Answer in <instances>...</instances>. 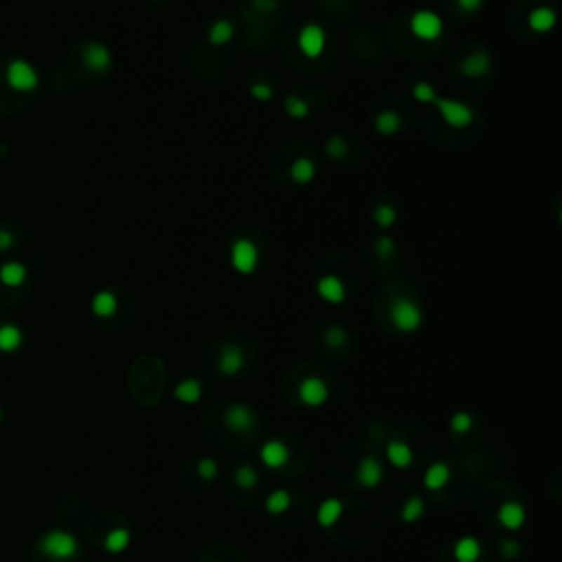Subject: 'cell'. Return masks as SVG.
<instances>
[{"instance_id": "obj_35", "label": "cell", "mask_w": 562, "mask_h": 562, "mask_svg": "<svg viewBox=\"0 0 562 562\" xmlns=\"http://www.w3.org/2000/svg\"><path fill=\"white\" fill-rule=\"evenodd\" d=\"M424 509H427V505H424V501L420 497H411L404 505H402V521L404 523H415L424 516Z\"/></svg>"}, {"instance_id": "obj_42", "label": "cell", "mask_w": 562, "mask_h": 562, "mask_svg": "<svg viewBox=\"0 0 562 562\" xmlns=\"http://www.w3.org/2000/svg\"><path fill=\"white\" fill-rule=\"evenodd\" d=\"M518 554H521V547H518L516 540H503L501 542V556L505 560H514V558H518Z\"/></svg>"}, {"instance_id": "obj_12", "label": "cell", "mask_w": 562, "mask_h": 562, "mask_svg": "<svg viewBox=\"0 0 562 562\" xmlns=\"http://www.w3.org/2000/svg\"><path fill=\"white\" fill-rule=\"evenodd\" d=\"M459 71L466 77H486L492 71V55L486 48H474L459 62Z\"/></svg>"}, {"instance_id": "obj_20", "label": "cell", "mask_w": 562, "mask_h": 562, "mask_svg": "<svg viewBox=\"0 0 562 562\" xmlns=\"http://www.w3.org/2000/svg\"><path fill=\"white\" fill-rule=\"evenodd\" d=\"M453 554H455L457 562H479V558L483 554L481 540L474 538V536H462L455 542Z\"/></svg>"}, {"instance_id": "obj_17", "label": "cell", "mask_w": 562, "mask_h": 562, "mask_svg": "<svg viewBox=\"0 0 562 562\" xmlns=\"http://www.w3.org/2000/svg\"><path fill=\"white\" fill-rule=\"evenodd\" d=\"M558 25V13L556 9L542 5L530 11L527 15V27H530L534 33H551Z\"/></svg>"}, {"instance_id": "obj_21", "label": "cell", "mask_w": 562, "mask_h": 562, "mask_svg": "<svg viewBox=\"0 0 562 562\" xmlns=\"http://www.w3.org/2000/svg\"><path fill=\"white\" fill-rule=\"evenodd\" d=\"M343 509H345L343 501L326 499V501L319 505V509H316V521H319V525L323 527V530H330V527H334L338 523V518L343 516Z\"/></svg>"}, {"instance_id": "obj_37", "label": "cell", "mask_w": 562, "mask_h": 562, "mask_svg": "<svg viewBox=\"0 0 562 562\" xmlns=\"http://www.w3.org/2000/svg\"><path fill=\"white\" fill-rule=\"evenodd\" d=\"M347 340H349V332L343 326H338V323H336V326H330L326 330V343H328V347H334V349L345 347Z\"/></svg>"}, {"instance_id": "obj_33", "label": "cell", "mask_w": 562, "mask_h": 562, "mask_svg": "<svg viewBox=\"0 0 562 562\" xmlns=\"http://www.w3.org/2000/svg\"><path fill=\"white\" fill-rule=\"evenodd\" d=\"M326 154L330 161H343L349 154V145L340 134H332L326 143Z\"/></svg>"}, {"instance_id": "obj_26", "label": "cell", "mask_w": 562, "mask_h": 562, "mask_svg": "<svg viewBox=\"0 0 562 562\" xmlns=\"http://www.w3.org/2000/svg\"><path fill=\"white\" fill-rule=\"evenodd\" d=\"M373 126H376V132L380 136H396L402 128V116L396 112V110H382L376 114V119H373Z\"/></svg>"}, {"instance_id": "obj_43", "label": "cell", "mask_w": 562, "mask_h": 562, "mask_svg": "<svg viewBox=\"0 0 562 562\" xmlns=\"http://www.w3.org/2000/svg\"><path fill=\"white\" fill-rule=\"evenodd\" d=\"M455 3L459 5V9H462L464 13H476V11H481L486 0H455Z\"/></svg>"}, {"instance_id": "obj_22", "label": "cell", "mask_w": 562, "mask_h": 562, "mask_svg": "<svg viewBox=\"0 0 562 562\" xmlns=\"http://www.w3.org/2000/svg\"><path fill=\"white\" fill-rule=\"evenodd\" d=\"M22 343H25V334L15 323H3V326H0V352L13 354L22 347Z\"/></svg>"}, {"instance_id": "obj_13", "label": "cell", "mask_w": 562, "mask_h": 562, "mask_svg": "<svg viewBox=\"0 0 562 562\" xmlns=\"http://www.w3.org/2000/svg\"><path fill=\"white\" fill-rule=\"evenodd\" d=\"M260 457H262V462H264L266 468L279 470V468H283L288 462H290V450H288V446L283 444L281 439H270L260 448Z\"/></svg>"}, {"instance_id": "obj_41", "label": "cell", "mask_w": 562, "mask_h": 562, "mask_svg": "<svg viewBox=\"0 0 562 562\" xmlns=\"http://www.w3.org/2000/svg\"><path fill=\"white\" fill-rule=\"evenodd\" d=\"M250 97L255 101H270L272 97H275V91H272V86L266 81H255L250 86Z\"/></svg>"}, {"instance_id": "obj_3", "label": "cell", "mask_w": 562, "mask_h": 562, "mask_svg": "<svg viewBox=\"0 0 562 562\" xmlns=\"http://www.w3.org/2000/svg\"><path fill=\"white\" fill-rule=\"evenodd\" d=\"M40 551L51 560H71L79 551V540L71 532L51 530L40 538Z\"/></svg>"}, {"instance_id": "obj_27", "label": "cell", "mask_w": 562, "mask_h": 562, "mask_svg": "<svg viewBox=\"0 0 562 562\" xmlns=\"http://www.w3.org/2000/svg\"><path fill=\"white\" fill-rule=\"evenodd\" d=\"M174 398L182 404H196L202 398V382L198 378H185L174 387Z\"/></svg>"}, {"instance_id": "obj_40", "label": "cell", "mask_w": 562, "mask_h": 562, "mask_svg": "<svg viewBox=\"0 0 562 562\" xmlns=\"http://www.w3.org/2000/svg\"><path fill=\"white\" fill-rule=\"evenodd\" d=\"M218 472H220V468H218V464L213 462L211 457H202L198 462V474L202 476L204 481H213L218 476Z\"/></svg>"}, {"instance_id": "obj_23", "label": "cell", "mask_w": 562, "mask_h": 562, "mask_svg": "<svg viewBox=\"0 0 562 562\" xmlns=\"http://www.w3.org/2000/svg\"><path fill=\"white\" fill-rule=\"evenodd\" d=\"M316 178V163L310 156H299L290 163V180L295 185H310Z\"/></svg>"}, {"instance_id": "obj_11", "label": "cell", "mask_w": 562, "mask_h": 562, "mask_svg": "<svg viewBox=\"0 0 562 562\" xmlns=\"http://www.w3.org/2000/svg\"><path fill=\"white\" fill-rule=\"evenodd\" d=\"M314 290L323 301L330 303V305H340V303H345V299H347V286L338 275H323L316 281Z\"/></svg>"}, {"instance_id": "obj_6", "label": "cell", "mask_w": 562, "mask_h": 562, "mask_svg": "<svg viewBox=\"0 0 562 562\" xmlns=\"http://www.w3.org/2000/svg\"><path fill=\"white\" fill-rule=\"evenodd\" d=\"M260 248L248 237H237L231 244V266L240 272V275H253L260 268Z\"/></svg>"}, {"instance_id": "obj_14", "label": "cell", "mask_w": 562, "mask_h": 562, "mask_svg": "<svg viewBox=\"0 0 562 562\" xmlns=\"http://www.w3.org/2000/svg\"><path fill=\"white\" fill-rule=\"evenodd\" d=\"M497 518H499L501 527H505L507 532H518L521 527L525 525V521H527V512H525L523 503H518V501H505L499 507Z\"/></svg>"}, {"instance_id": "obj_7", "label": "cell", "mask_w": 562, "mask_h": 562, "mask_svg": "<svg viewBox=\"0 0 562 562\" xmlns=\"http://www.w3.org/2000/svg\"><path fill=\"white\" fill-rule=\"evenodd\" d=\"M408 29H411V33L417 40L433 42L441 38V33H444V20H441L439 13L431 9H417L411 15V20H408Z\"/></svg>"}, {"instance_id": "obj_15", "label": "cell", "mask_w": 562, "mask_h": 562, "mask_svg": "<svg viewBox=\"0 0 562 562\" xmlns=\"http://www.w3.org/2000/svg\"><path fill=\"white\" fill-rule=\"evenodd\" d=\"M382 476H384V470L378 459H373V457H365L359 464V470H356V481L367 490L378 488L382 483Z\"/></svg>"}, {"instance_id": "obj_2", "label": "cell", "mask_w": 562, "mask_h": 562, "mask_svg": "<svg viewBox=\"0 0 562 562\" xmlns=\"http://www.w3.org/2000/svg\"><path fill=\"white\" fill-rule=\"evenodd\" d=\"M5 81L13 93H33L40 86V73L25 58H15L5 68Z\"/></svg>"}, {"instance_id": "obj_29", "label": "cell", "mask_w": 562, "mask_h": 562, "mask_svg": "<svg viewBox=\"0 0 562 562\" xmlns=\"http://www.w3.org/2000/svg\"><path fill=\"white\" fill-rule=\"evenodd\" d=\"M290 505H293V495L288 490L279 488V490L270 492V495H268V499H266V512L270 516H281V514L288 512V509H290Z\"/></svg>"}, {"instance_id": "obj_25", "label": "cell", "mask_w": 562, "mask_h": 562, "mask_svg": "<svg viewBox=\"0 0 562 562\" xmlns=\"http://www.w3.org/2000/svg\"><path fill=\"white\" fill-rule=\"evenodd\" d=\"M233 36H235V25L229 18H218L209 27V31H207V40L213 46H225V44H229L233 40Z\"/></svg>"}, {"instance_id": "obj_39", "label": "cell", "mask_w": 562, "mask_h": 562, "mask_svg": "<svg viewBox=\"0 0 562 562\" xmlns=\"http://www.w3.org/2000/svg\"><path fill=\"white\" fill-rule=\"evenodd\" d=\"M450 429H453V433H457V435L468 433V431L472 429V417H470L466 411L455 413V415L450 417Z\"/></svg>"}, {"instance_id": "obj_38", "label": "cell", "mask_w": 562, "mask_h": 562, "mask_svg": "<svg viewBox=\"0 0 562 562\" xmlns=\"http://www.w3.org/2000/svg\"><path fill=\"white\" fill-rule=\"evenodd\" d=\"M373 248H376V255L380 260H391L396 255L398 250V244L394 237H389V235H382L376 240V244H373Z\"/></svg>"}, {"instance_id": "obj_9", "label": "cell", "mask_w": 562, "mask_h": 562, "mask_svg": "<svg viewBox=\"0 0 562 562\" xmlns=\"http://www.w3.org/2000/svg\"><path fill=\"white\" fill-rule=\"evenodd\" d=\"M225 424L233 433H248L255 429V424H257V415H255L250 406L235 402L225 411Z\"/></svg>"}, {"instance_id": "obj_5", "label": "cell", "mask_w": 562, "mask_h": 562, "mask_svg": "<svg viewBox=\"0 0 562 562\" xmlns=\"http://www.w3.org/2000/svg\"><path fill=\"white\" fill-rule=\"evenodd\" d=\"M297 46L308 60H319L328 48V31L319 22H305L299 29Z\"/></svg>"}, {"instance_id": "obj_30", "label": "cell", "mask_w": 562, "mask_h": 562, "mask_svg": "<svg viewBox=\"0 0 562 562\" xmlns=\"http://www.w3.org/2000/svg\"><path fill=\"white\" fill-rule=\"evenodd\" d=\"M132 542V534L126 527H116V530L108 532L104 538V549L108 554H123Z\"/></svg>"}, {"instance_id": "obj_45", "label": "cell", "mask_w": 562, "mask_h": 562, "mask_svg": "<svg viewBox=\"0 0 562 562\" xmlns=\"http://www.w3.org/2000/svg\"><path fill=\"white\" fill-rule=\"evenodd\" d=\"M255 7L260 11H272L277 7V0H255Z\"/></svg>"}, {"instance_id": "obj_4", "label": "cell", "mask_w": 562, "mask_h": 562, "mask_svg": "<svg viewBox=\"0 0 562 562\" xmlns=\"http://www.w3.org/2000/svg\"><path fill=\"white\" fill-rule=\"evenodd\" d=\"M433 106L437 108L441 121H444L453 130H466L474 121L472 108L468 104H464V101L448 99V97H437V101H435Z\"/></svg>"}, {"instance_id": "obj_31", "label": "cell", "mask_w": 562, "mask_h": 562, "mask_svg": "<svg viewBox=\"0 0 562 562\" xmlns=\"http://www.w3.org/2000/svg\"><path fill=\"white\" fill-rule=\"evenodd\" d=\"M283 108H286V114L290 119H295V121H303V119L310 116V104L305 99H301V97H295V95L286 97Z\"/></svg>"}, {"instance_id": "obj_28", "label": "cell", "mask_w": 562, "mask_h": 562, "mask_svg": "<svg viewBox=\"0 0 562 562\" xmlns=\"http://www.w3.org/2000/svg\"><path fill=\"white\" fill-rule=\"evenodd\" d=\"M450 468H448V464H444V462H435L429 470H427V474H424V486H427V490H441L444 488L448 481H450Z\"/></svg>"}, {"instance_id": "obj_32", "label": "cell", "mask_w": 562, "mask_h": 562, "mask_svg": "<svg viewBox=\"0 0 562 562\" xmlns=\"http://www.w3.org/2000/svg\"><path fill=\"white\" fill-rule=\"evenodd\" d=\"M373 220H376V225L380 229H391L398 222V209L394 207V204L382 202V204H378L376 209H373Z\"/></svg>"}, {"instance_id": "obj_44", "label": "cell", "mask_w": 562, "mask_h": 562, "mask_svg": "<svg viewBox=\"0 0 562 562\" xmlns=\"http://www.w3.org/2000/svg\"><path fill=\"white\" fill-rule=\"evenodd\" d=\"M15 244V237L9 229H0V253H7L11 250Z\"/></svg>"}, {"instance_id": "obj_46", "label": "cell", "mask_w": 562, "mask_h": 562, "mask_svg": "<svg viewBox=\"0 0 562 562\" xmlns=\"http://www.w3.org/2000/svg\"><path fill=\"white\" fill-rule=\"evenodd\" d=\"M0 422H3V406H0Z\"/></svg>"}, {"instance_id": "obj_34", "label": "cell", "mask_w": 562, "mask_h": 562, "mask_svg": "<svg viewBox=\"0 0 562 562\" xmlns=\"http://www.w3.org/2000/svg\"><path fill=\"white\" fill-rule=\"evenodd\" d=\"M233 476H235L237 488H242V490H253L255 486H257V481H260L257 470H255L253 466H248V464H242L240 468L235 470Z\"/></svg>"}, {"instance_id": "obj_19", "label": "cell", "mask_w": 562, "mask_h": 562, "mask_svg": "<svg viewBox=\"0 0 562 562\" xmlns=\"http://www.w3.org/2000/svg\"><path fill=\"white\" fill-rule=\"evenodd\" d=\"M384 455H387V462L398 470H404L413 464V450L406 441H398V439L389 441L387 448H384Z\"/></svg>"}, {"instance_id": "obj_16", "label": "cell", "mask_w": 562, "mask_h": 562, "mask_svg": "<svg viewBox=\"0 0 562 562\" xmlns=\"http://www.w3.org/2000/svg\"><path fill=\"white\" fill-rule=\"evenodd\" d=\"M244 349L240 345H225L222 352H220L218 359V369L225 373V376H237L244 367Z\"/></svg>"}, {"instance_id": "obj_18", "label": "cell", "mask_w": 562, "mask_h": 562, "mask_svg": "<svg viewBox=\"0 0 562 562\" xmlns=\"http://www.w3.org/2000/svg\"><path fill=\"white\" fill-rule=\"evenodd\" d=\"M91 312L97 319H112L119 312V297L112 290H99L91 301Z\"/></svg>"}, {"instance_id": "obj_24", "label": "cell", "mask_w": 562, "mask_h": 562, "mask_svg": "<svg viewBox=\"0 0 562 562\" xmlns=\"http://www.w3.org/2000/svg\"><path fill=\"white\" fill-rule=\"evenodd\" d=\"M27 281V266L22 262H5L0 266V283L5 288H20Z\"/></svg>"}, {"instance_id": "obj_10", "label": "cell", "mask_w": 562, "mask_h": 562, "mask_svg": "<svg viewBox=\"0 0 562 562\" xmlns=\"http://www.w3.org/2000/svg\"><path fill=\"white\" fill-rule=\"evenodd\" d=\"M81 62L91 73H106L112 66V51L101 42H88L81 51Z\"/></svg>"}, {"instance_id": "obj_1", "label": "cell", "mask_w": 562, "mask_h": 562, "mask_svg": "<svg viewBox=\"0 0 562 562\" xmlns=\"http://www.w3.org/2000/svg\"><path fill=\"white\" fill-rule=\"evenodd\" d=\"M389 319L396 326V330L404 334H413L422 328L424 312L420 305L408 297H396L389 305Z\"/></svg>"}, {"instance_id": "obj_8", "label": "cell", "mask_w": 562, "mask_h": 562, "mask_svg": "<svg viewBox=\"0 0 562 562\" xmlns=\"http://www.w3.org/2000/svg\"><path fill=\"white\" fill-rule=\"evenodd\" d=\"M299 400L310 406V408H319L330 400V387L328 382L319 378V376H308L303 378L299 384Z\"/></svg>"}, {"instance_id": "obj_36", "label": "cell", "mask_w": 562, "mask_h": 562, "mask_svg": "<svg viewBox=\"0 0 562 562\" xmlns=\"http://www.w3.org/2000/svg\"><path fill=\"white\" fill-rule=\"evenodd\" d=\"M411 93H413V99L417 101V104H435L437 97H439L435 86L429 81H417Z\"/></svg>"}]
</instances>
